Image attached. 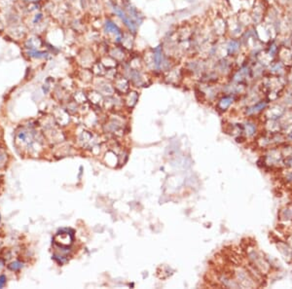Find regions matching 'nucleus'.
<instances>
[{
    "label": "nucleus",
    "instance_id": "obj_14",
    "mask_svg": "<svg viewBox=\"0 0 292 289\" xmlns=\"http://www.w3.org/2000/svg\"><path fill=\"white\" fill-rule=\"evenodd\" d=\"M290 137H291V138H292V134H291V135H290Z\"/></svg>",
    "mask_w": 292,
    "mask_h": 289
},
{
    "label": "nucleus",
    "instance_id": "obj_2",
    "mask_svg": "<svg viewBox=\"0 0 292 289\" xmlns=\"http://www.w3.org/2000/svg\"><path fill=\"white\" fill-rule=\"evenodd\" d=\"M55 243L58 244L62 247H67L72 243L73 241V235L69 234L68 232H65V231H62V232L58 233L57 235L55 236L54 238Z\"/></svg>",
    "mask_w": 292,
    "mask_h": 289
},
{
    "label": "nucleus",
    "instance_id": "obj_15",
    "mask_svg": "<svg viewBox=\"0 0 292 289\" xmlns=\"http://www.w3.org/2000/svg\"><path fill=\"white\" fill-rule=\"evenodd\" d=\"M0 218H1V217H0Z\"/></svg>",
    "mask_w": 292,
    "mask_h": 289
},
{
    "label": "nucleus",
    "instance_id": "obj_9",
    "mask_svg": "<svg viewBox=\"0 0 292 289\" xmlns=\"http://www.w3.org/2000/svg\"><path fill=\"white\" fill-rule=\"evenodd\" d=\"M29 55H31L33 58H37V59H42V58H45L47 55V53L45 52H30Z\"/></svg>",
    "mask_w": 292,
    "mask_h": 289
},
{
    "label": "nucleus",
    "instance_id": "obj_12",
    "mask_svg": "<svg viewBox=\"0 0 292 289\" xmlns=\"http://www.w3.org/2000/svg\"><path fill=\"white\" fill-rule=\"evenodd\" d=\"M5 283H6V277H5L4 274H1V276H0V288L3 287L5 285Z\"/></svg>",
    "mask_w": 292,
    "mask_h": 289
},
{
    "label": "nucleus",
    "instance_id": "obj_7",
    "mask_svg": "<svg viewBox=\"0 0 292 289\" xmlns=\"http://www.w3.org/2000/svg\"><path fill=\"white\" fill-rule=\"evenodd\" d=\"M232 101H233V98H222L221 100H220L219 106H220L222 109H225V108H227L231 103H232Z\"/></svg>",
    "mask_w": 292,
    "mask_h": 289
},
{
    "label": "nucleus",
    "instance_id": "obj_3",
    "mask_svg": "<svg viewBox=\"0 0 292 289\" xmlns=\"http://www.w3.org/2000/svg\"><path fill=\"white\" fill-rule=\"evenodd\" d=\"M113 10H114V12H115L117 15H118L122 19V20H123L124 23L126 24V26H128L130 27V29H132V30H135V24L132 23V21L130 20L129 17H128L126 14H125L123 11L120 9V8L117 7V6H113Z\"/></svg>",
    "mask_w": 292,
    "mask_h": 289
},
{
    "label": "nucleus",
    "instance_id": "obj_1",
    "mask_svg": "<svg viewBox=\"0 0 292 289\" xmlns=\"http://www.w3.org/2000/svg\"><path fill=\"white\" fill-rule=\"evenodd\" d=\"M15 142L19 149L27 152L36 151L40 144L37 132L32 128H21L16 133Z\"/></svg>",
    "mask_w": 292,
    "mask_h": 289
},
{
    "label": "nucleus",
    "instance_id": "obj_11",
    "mask_svg": "<svg viewBox=\"0 0 292 289\" xmlns=\"http://www.w3.org/2000/svg\"><path fill=\"white\" fill-rule=\"evenodd\" d=\"M246 129H247V130H248L249 135H252L253 133H254V132H255V127L253 126V125H251V124H247L246 125Z\"/></svg>",
    "mask_w": 292,
    "mask_h": 289
},
{
    "label": "nucleus",
    "instance_id": "obj_4",
    "mask_svg": "<svg viewBox=\"0 0 292 289\" xmlns=\"http://www.w3.org/2000/svg\"><path fill=\"white\" fill-rule=\"evenodd\" d=\"M105 29L107 30L108 32H112L114 34H116L118 36V40L121 36V31H120V28L116 26L115 24H113L111 21H107L106 24H105Z\"/></svg>",
    "mask_w": 292,
    "mask_h": 289
},
{
    "label": "nucleus",
    "instance_id": "obj_8",
    "mask_svg": "<svg viewBox=\"0 0 292 289\" xmlns=\"http://www.w3.org/2000/svg\"><path fill=\"white\" fill-rule=\"evenodd\" d=\"M238 48H239L238 42H236V41H232V42H230L229 45H228V52H229V54H233L234 52L237 51Z\"/></svg>",
    "mask_w": 292,
    "mask_h": 289
},
{
    "label": "nucleus",
    "instance_id": "obj_5",
    "mask_svg": "<svg viewBox=\"0 0 292 289\" xmlns=\"http://www.w3.org/2000/svg\"><path fill=\"white\" fill-rule=\"evenodd\" d=\"M154 62L157 68H160L163 62V55H162V50L160 47L156 48L154 50Z\"/></svg>",
    "mask_w": 292,
    "mask_h": 289
},
{
    "label": "nucleus",
    "instance_id": "obj_13",
    "mask_svg": "<svg viewBox=\"0 0 292 289\" xmlns=\"http://www.w3.org/2000/svg\"><path fill=\"white\" fill-rule=\"evenodd\" d=\"M4 157H5V155H4V153L2 152V150L0 149V161H2L4 159Z\"/></svg>",
    "mask_w": 292,
    "mask_h": 289
},
{
    "label": "nucleus",
    "instance_id": "obj_6",
    "mask_svg": "<svg viewBox=\"0 0 292 289\" xmlns=\"http://www.w3.org/2000/svg\"><path fill=\"white\" fill-rule=\"evenodd\" d=\"M266 106V103L265 102H260V103H258L256 105H254V106H252V107H250L248 110H247V113L248 114H251V113H254V112H257V111H259L261 109H263L264 107Z\"/></svg>",
    "mask_w": 292,
    "mask_h": 289
},
{
    "label": "nucleus",
    "instance_id": "obj_10",
    "mask_svg": "<svg viewBox=\"0 0 292 289\" xmlns=\"http://www.w3.org/2000/svg\"><path fill=\"white\" fill-rule=\"evenodd\" d=\"M22 267H23V264L18 262V261H17V262L12 263L11 265H9V268L12 270V271H18V270L21 269Z\"/></svg>",
    "mask_w": 292,
    "mask_h": 289
}]
</instances>
